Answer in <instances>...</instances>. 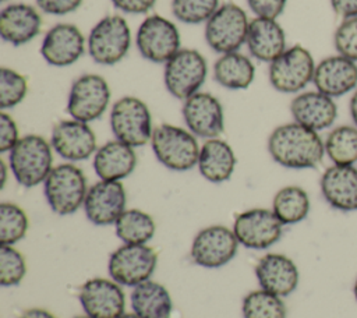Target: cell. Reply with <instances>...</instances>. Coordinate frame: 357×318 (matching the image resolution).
Wrapping results in <instances>:
<instances>
[{"label": "cell", "mask_w": 357, "mask_h": 318, "mask_svg": "<svg viewBox=\"0 0 357 318\" xmlns=\"http://www.w3.org/2000/svg\"><path fill=\"white\" fill-rule=\"evenodd\" d=\"M268 152L280 166L287 169H314L325 155L321 135L296 121L273 128L268 138Z\"/></svg>", "instance_id": "cell-1"}, {"label": "cell", "mask_w": 357, "mask_h": 318, "mask_svg": "<svg viewBox=\"0 0 357 318\" xmlns=\"http://www.w3.org/2000/svg\"><path fill=\"white\" fill-rule=\"evenodd\" d=\"M8 167L22 187L45 183L53 166L52 144L39 134H26L8 152Z\"/></svg>", "instance_id": "cell-2"}, {"label": "cell", "mask_w": 357, "mask_h": 318, "mask_svg": "<svg viewBox=\"0 0 357 318\" xmlns=\"http://www.w3.org/2000/svg\"><path fill=\"white\" fill-rule=\"evenodd\" d=\"M88 188L82 169L71 162L54 166L43 183L46 202L60 216L73 215L84 206Z\"/></svg>", "instance_id": "cell-3"}, {"label": "cell", "mask_w": 357, "mask_h": 318, "mask_svg": "<svg viewBox=\"0 0 357 318\" xmlns=\"http://www.w3.org/2000/svg\"><path fill=\"white\" fill-rule=\"evenodd\" d=\"M151 146L159 163L174 172H187L197 166L201 149L190 130L167 123L153 128Z\"/></svg>", "instance_id": "cell-4"}, {"label": "cell", "mask_w": 357, "mask_h": 318, "mask_svg": "<svg viewBox=\"0 0 357 318\" xmlns=\"http://www.w3.org/2000/svg\"><path fill=\"white\" fill-rule=\"evenodd\" d=\"M131 42V29L126 18L106 15L92 26L86 39V50L95 63L114 66L127 56Z\"/></svg>", "instance_id": "cell-5"}, {"label": "cell", "mask_w": 357, "mask_h": 318, "mask_svg": "<svg viewBox=\"0 0 357 318\" xmlns=\"http://www.w3.org/2000/svg\"><path fill=\"white\" fill-rule=\"evenodd\" d=\"M110 128L116 139L132 148L151 142L153 127L148 105L131 95L117 99L110 110Z\"/></svg>", "instance_id": "cell-6"}, {"label": "cell", "mask_w": 357, "mask_h": 318, "mask_svg": "<svg viewBox=\"0 0 357 318\" xmlns=\"http://www.w3.org/2000/svg\"><path fill=\"white\" fill-rule=\"evenodd\" d=\"M247 13L234 3H225L205 22V40L208 46L219 53L238 52L245 43L250 26Z\"/></svg>", "instance_id": "cell-7"}, {"label": "cell", "mask_w": 357, "mask_h": 318, "mask_svg": "<svg viewBox=\"0 0 357 318\" xmlns=\"http://www.w3.org/2000/svg\"><path fill=\"white\" fill-rule=\"evenodd\" d=\"M315 66L308 49L301 45H293L269 63L268 78L278 92L297 93L312 82Z\"/></svg>", "instance_id": "cell-8"}, {"label": "cell", "mask_w": 357, "mask_h": 318, "mask_svg": "<svg viewBox=\"0 0 357 318\" xmlns=\"http://www.w3.org/2000/svg\"><path fill=\"white\" fill-rule=\"evenodd\" d=\"M208 75V63L195 49H180L163 68V82L167 92L185 100L199 92Z\"/></svg>", "instance_id": "cell-9"}, {"label": "cell", "mask_w": 357, "mask_h": 318, "mask_svg": "<svg viewBox=\"0 0 357 318\" xmlns=\"http://www.w3.org/2000/svg\"><path fill=\"white\" fill-rule=\"evenodd\" d=\"M135 46L148 61L165 64L181 49V36L173 21L153 14L138 26Z\"/></svg>", "instance_id": "cell-10"}, {"label": "cell", "mask_w": 357, "mask_h": 318, "mask_svg": "<svg viewBox=\"0 0 357 318\" xmlns=\"http://www.w3.org/2000/svg\"><path fill=\"white\" fill-rule=\"evenodd\" d=\"M158 266L156 251L146 244H124L109 257V276L120 286L135 287L146 282Z\"/></svg>", "instance_id": "cell-11"}, {"label": "cell", "mask_w": 357, "mask_h": 318, "mask_svg": "<svg viewBox=\"0 0 357 318\" xmlns=\"http://www.w3.org/2000/svg\"><path fill=\"white\" fill-rule=\"evenodd\" d=\"M112 98L109 82L99 74H82L70 88L67 113L71 119L91 123L106 112Z\"/></svg>", "instance_id": "cell-12"}, {"label": "cell", "mask_w": 357, "mask_h": 318, "mask_svg": "<svg viewBox=\"0 0 357 318\" xmlns=\"http://www.w3.org/2000/svg\"><path fill=\"white\" fill-rule=\"evenodd\" d=\"M238 240L233 232L223 225H212L201 229L190 248L192 262L202 268H220L229 264L237 254Z\"/></svg>", "instance_id": "cell-13"}, {"label": "cell", "mask_w": 357, "mask_h": 318, "mask_svg": "<svg viewBox=\"0 0 357 318\" xmlns=\"http://www.w3.org/2000/svg\"><path fill=\"white\" fill-rule=\"evenodd\" d=\"M283 226L272 209L251 208L236 216L233 232L245 248L266 250L280 240Z\"/></svg>", "instance_id": "cell-14"}, {"label": "cell", "mask_w": 357, "mask_h": 318, "mask_svg": "<svg viewBox=\"0 0 357 318\" xmlns=\"http://www.w3.org/2000/svg\"><path fill=\"white\" fill-rule=\"evenodd\" d=\"M78 300L91 318H119L126 310L124 292L112 278L88 279L79 287Z\"/></svg>", "instance_id": "cell-15"}, {"label": "cell", "mask_w": 357, "mask_h": 318, "mask_svg": "<svg viewBox=\"0 0 357 318\" xmlns=\"http://www.w3.org/2000/svg\"><path fill=\"white\" fill-rule=\"evenodd\" d=\"M183 119L187 128L205 139L219 138L225 131V112L220 100L209 92H197L183 100Z\"/></svg>", "instance_id": "cell-16"}, {"label": "cell", "mask_w": 357, "mask_h": 318, "mask_svg": "<svg viewBox=\"0 0 357 318\" xmlns=\"http://www.w3.org/2000/svg\"><path fill=\"white\" fill-rule=\"evenodd\" d=\"M127 192L121 181L99 180L88 188L84 212L88 220L96 226L114 225L127 209Z\"/></svg>", "instance_id": "cell-17"}, {"label": "cell", "mask_w": 357, "mask_h": 318, "mask_svg": "<svg viewBox=\"0 0 357 318\" xmlns=\"http://www.w3.org/2000/svg\"><path fill=\"white\" fill-rule=\"evenodd\" d=\"M50 144L53 151L67 162H81L95 155L96 135L89 127L75 119L60 120L52 128Z\"/></svg>", "instance_id": "cell-18"}, {"label": "cell", "mask_w": 357, "mask_h": 318, "mask_svg": "<svg viewBox=\"0 0 357 318\" xmlns=\"http://www.w3.org/2000/svg\"><path fill=\"white\" fill-rule=\"evenodd\" d=\"M86 47L81 29L68 22L53 25L45 35L40 45L43 60L54 67H70L77 63Z\"/></svg>", "instance_id": "cell-19"}, {"label": "cell", "mask_w": 357, "mask_h": 318, "mask_svg": "<svg viewBox=\"0 0 357 318\" xmlns=\"http://www.w3.org/2000/svg\"><path fill=\"white\" fill-rule=\"evenodd\" d=\"M312 84L317 91L333 99L356 91L357 63L342 54L328 56L315 66Z\"/></svg>", "instance_id": "cell-20"}, {"label": "cell", "mask_w": 357, "mask_h": 318, "mask_svg": "<svg viewBox=\"0 0 357 318\" xmlns=\"http://www.w3.org/2000/svg\"><path fill=\"white\" fill-rule=\"evenodd\" d=\"M255 278L261 289L286 297L297 289L300 273L296 262L287 255L268 252L257 262Z\"/></svg>", "instance_id": "cell-21"}, {"label": "cell", "mask_w": 357, "mask_h": 318, "mask_svg": "<svg viewBox=\"0 0 357 318\" xmlns=\"http://www.w3.org/2000/svg\"><path fill=\"white\" fill-rule=\"evenodd\" d=\"M319 188L324 199L342 212L357 211V167L332 165L321 176Z\"/></svg>", "instance_id": "cell-22"}, {"label": "cell", "mask_w": 357, "mask_h": 318, "mask_svg": "<svg viewBox=\"0 0 357 318\" xmlns=\"http://www.w3.org/2000/svg\"><path fill=\"white\" fill-rule=\"evenodd\" d=\"M290 113L296 123L318 132L335 123L337 106L333 98L315 89L296 95L290 102Z\"/></svg>", "instance_id": "cell-23"}, {"label": "cell", "mask_w": 357, "mask_h": 318, "mask_svg": "<svg viewBox=\"0 0 357 318\" xmlns=\"http://www.w3.org/2000/svg\"><path fill=\"white\" fill-rule=\"evenodd\" d=\"M42 28L39 11L25 3H13L0 13V36L13 46H22L35 39Z\"/></svg>", "instance_id": "cell-24"}, {"label": "cell", "mask_w": 357, "mask_h": 318, "mask_svg": "<svg viewBox=\"0 0 357 318\" xmlns=\"http://www.w3.org/2000/svg\"><path fill=\"white\" fill-rule=\"evenodd\" d=\"M245 45L250 54L264 63L273 61L287 49L282 25L276 20L262 17L250 21Z\"/></svg>", "instance_id": "cell-25"}, {"label": "cell", "mask_w": 357, "mask_h": 318, "mask_svg": "<svg viewBox=\"0 0 357 318\" xmlns=\"http://www.w3.org/2000/svg\"><path fill=\"white\" fill-rule=\"evenodd\" d=\"M92 165L100 180L121 181L135 170L137 153L131 145L114 138L96 149Z\"/></svg>", "instance_id": "cell-26"}, {"label": "cell", "mask_w": 357, "mask_h": 318, "mask_svg": "<svg viewBox=\"0 0 357 318\" xmlns=\"http://www.w3.org/2000/svg\"><path fill=\"white\" fill-rule=\"evenodd\" d=\"M236 163V153L226 141L211 138L201 145L197 167L205 180L213 184L227 181L234 173Z\"/></svg>", "instance_id": "cell-27"}, {"label": "cell", "mask_w": 357, "mask_h": 318, "mask_svg": "<svg viewBox=\"0 0 357 318\" xmlns=\"http://www.w3.org/2000/svg\"><path fill=\"white\" fill-rule=\"evenodd\" d=\"M130 301L132 311L139 318H170L173 311L169 290L151 279L132 289Z\"/></svg>", "instance_id": "cell-28"}, {"label": "cell", "mask_w": 357, "mask_h": 318, "mask_svg": "<svg viewBox=\"0 0 357 318\" xmlns=\"http://www.w3.org/2000/svg\"><path fill=\"white\" fill-rule=\"evenodd\" d=\"M213 78L226 89H247L255 78V66L240 52L225 53L213 64Z\"/></svg>", "instance_id": "cell-29"}, {"label": "cell", "mask_w": 357, "mask_h": 318, "mask_svg": "<svg viewBox=\"0 0 357 318\" xmlns=\"http://www.w3.org/2000/svg\"><path fill=\"white\" fill-rule=\"evenodd\" d=\"M308 192L300 186L282 187L272 199V211L283 225H296L310 213Z\"/></svg>", "instance_id": "cell-30"}, {"label": "cell", "mask_w": 357, "mask_h": 318, "mask_svg": "<svg viewBox=\"0 0 357 318\" xmlns=\"http://www.w3.org/2000/svg\"><path fill=\"white\" fill-rule=\"evenodd\" d=\"M114 232L124 244H146L155 236L156 223L148 212L130 208L116 220Z\"/></svg>", "instance_id": "cell-31"}, {"label": "cell", "mask_w": 357, "mask_h": 318, "mask_svg": "<svg viewBox=\"0 0 357 318\" xmlns=\"http://www.w3.org/2000/svg\"><path fill=\"white\" fill-rule=\"evenodd\" d=\"M324 142L325 155L333 165L353 166L357 163V127L354 124L335 127Z\"/></svg>", "instance_id": "cell-32"}, {"label": "cell", "mask_w": 357, "mask_h": 318, "mask_svg": "<svg viewBox=\"0 0 357 318\" xmlns=\"http://www.w3.org/2000/svg\"><path fill=\"white\" fill-rule=\"evenodd\" d=\"M241 314L243 318H286L287 308L280 296L259 287L244 296Z\"/></svg>", "instance_id": "cell-33"}, {"label": "cell", "mask_w": 357, "mask_h": 318, "mask_svg": "<svg viewBox=\"0 0 357 318\" xmlns=\"http://www.w3.org/2000/svg\"><path fill=\"white\" fill-rule=\"evenodd\" d=\"M29 219L26 212L14 202L0 204V241L3 245H14L28 232Z\"/></svg>", "instance_id": "cell-34"}, {"label": "cell", "mask_w": 357, "mask_h": 318, "mask_svg": "<svg viewBox=\"0 0 357 318\" xmlns=\"http://www.w3.org/2000/svg\"><path fill=\"white\" fill-rule=\"evenodd\" d=\"M28 93V80L21 73L3 66L0 68V107L7 110L20 105Z\"/></svg>", "instance_id": "cell-35"}, {"label": "cell", "mask_w": 357, "mask_h": 318, "mask_svg": "<svg viewBox=\"0 0 357 318\" xmlns=\"http://www.w3.org/2000/svg\"><path fill=\"white\" fill-rule=\"evenodd\" d=\"M218 8L219 0H172L176 20L190 25L206 22Z\"/></svg>", "instance_id": "cell-36"}, {"label": "cell", "mask_w": 357, "mask_h": 318, "mask_svg": "<svg viewBox=\"0 0 357 318\" xmlns=\"http://www.w3.org/2000/svg\"><path fill=\"white\" fill-rule=\"evenodd\" d=\"M26 273V262L24 255L14 245H3L0 248V285L3 287L17 286Z\"/></svg>", "instance_id": "cell-37"}, {"label": "cell", "mask_w": 357, "mask_h": 318, "mask_svg": "<svg viewBox=\"0 0 357 318\" xmlns=\"http://www.w3.org/2000/svg\"><path fill=\"white\" fill-rule=\"evenodd\" d=\"M333 45L337 54H342L357 63V17L343 20L335 33Z\"/></svg>", "instance_id": "cell-38"}, {"label": "cell", "mask_w": 357, "mask_h": 318, "mask_svg": "<svg viewBox=\"0 0 357 318\" xmlns=\"http://www.w3.org/2000/svg\"><path fill=\"white\" fill-rule=\"evenodd\" d=\"M20 131L15 120L6 112L0 113V152H10L20 141Z\"/></svg>", "instance_id": "cell-39"}, {"label": "cell", "mask_w": 357, "mask_h": 318, "mask_svg": "<svg viewBox=\"0 0 357 318\" xmlns=\"http://www.w3.org/2000/svg\"><path fill=\"white\" fill-rule=\"evenodd\" d=\"M287 0H247L250 10L262 18L276 20L284 10Z\"/></svg>", "instance_id": "cell-40"}, {"label": "cell", "mask_w": 357, "mask_h": 318, "mask_svg": "<svg viewBox=\"0 0 357 318\" xmlns=\"http://www.w3.org/2000/svg\"><path fill=\"white\" fill-rule=\"evenodd\" d=\"M82 4V0H36V6L46 14L66 15Z\"/></svg>", "instance_id": "cell-41"}, {"label": "cell", "mask_w": 357, "mask_h": 318, "mask_svg": "<svg viewBox=\"0 0 357 318\" xmlns=\"http://www.w3.org/2000/svg\"><path fill=\"white\" fill-rule=\"evenodd\" d=\"M113 6L127 14H145L153 8L156 0H110Z\"/></svg>", "instance_id": "cell-42"}, {"label": "cell", "mask_w": 357, "mask_h": 318, "mask_svg": "<svg viewBox=\"0 0 357 318\" xmlns=\"http://www.w3.org/2000/svg\"><path fill=\"white\" fill-rule=\"evenodd\" d=\"M331 6L343 20L357 17V0H331Z\"/></svg>", "instance_id": "cell-43"}, {"label": "cell", "mask_w": 357, "mask_h": 318, "mask_svg": "<svg viewBox=\"0 0 357 318\" xmlns=\"http://www.w3.org/2000/svg\"><path fill=\"white\" fill-rule=\"evenodd\" d=\"M20 318H56L50 311L39 307H32L25 310Z\"/></svg>", "instance_id": "cell-44"}, {"label": "cell", "mask_w": 357, "mask_h": 318, "mask_svg": "<svg viewBox=\"0 0 357 318\" xmlns=\"http://www.w3.org/2000/svg\"><path fill=\"white\" fill-rule=\"evenodd\" d=\"M349 109H350L351 121L357 127V88H356V91L351 95V99H350V103H349Z\"/></svg>", "instance_id": "cell-45"}, {"label": "cell", "mask_w": 357, "mask_h": 318, "mask_svg": "<svg viewBox=\"0 0 357 318\" xmlns=\"http://www.w3.org/2000/svg\"><path fill=\"white\" fill-rule=\"evenodd\" d=\"M0 169H1V184H0V187L4 188L6 181H7V165L4 163V160H0Z\"/></svg>", "instance_id": "cell-46"}, {"label": "cell", "mask_w": 357, "mask_h": 318, "mask_svg": "<svg viewBox=\"0 0 357 318\" xmlns=\"http://www.w3.org/2000/svg\"><path fill=\"white\" fill-rule=\"evenodd\" d=\"M119 318H139L135 312H124L121 317H119Z\"/></svg>", "instance_id": "cell-47"}, {"label": "cell", "mask_w": 357, "mask_h": 318, "mask_svg": "<svg viewBox=\"0 0 357 318\" xmlns=\"http://www.w3.org/2000/svg\"><path fill=\"white\" fill-rule=\"evenodd\" d=\"M353 294H354V297H356V300H357V278H356L354 285H353Z\"/></svg>", "instance_id": "cell-48"}, {"label": "cell", "mask_w": 357, "mask_h": 318, "mask_svg": "<svg viewBox=\"0 0 357 318\" xmlns=\"http://www.w3.org/2000/svg\"><path fill=\"white\" fill-rule=\"evenodd\" d=\"M74 318H91V317H88V315L85 314V315H78V317H74Z\"/></svg>", "instance_id": "cell-49"}, {"label": "cell", "mask_w": 357, "mask_h": 318, "mask_svg": "<svg viewBox=\"0 0 357 318\" xmlns=\"http://www.w3.org/2000/svg\"><path fill=\"white\" fill-rule=\"evenodd\" d=\"M1 1H7V0H1Z\"/></svg>", "instance_id": "cell-50"}]
</instances>
